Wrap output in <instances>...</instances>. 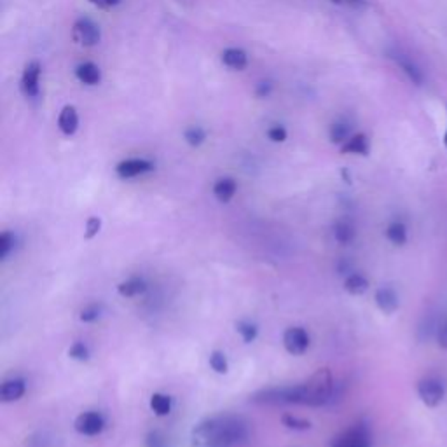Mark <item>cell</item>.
Instances as JSON below:
<instances>
[{"label":"cell","instance_id":"cell-14","mask_svg":"<svg viewBox=\"0 0 447 447\" xmlns=\"http://www.w3.org/2000/svg\"><path fill=\"white\" fill-rule=\"evenodd\" d=\"M236 191H238V184H236L235 178L224 177L219 178V180L213 184V196L217 198V201L220 203H229L236 196Z\"/></svg>","mask_w":447,"mask_h":447},{"label":"cell","instance_id":"cell-7","mask_svg":"<svg viewBox=\"0 0 447 447\" xmlns=\"http://www.w3.org/2000/svg\"><path fill=\"white\" fill-rule=\"evenodd\" d=\"M283 346L290 355H304L309 348V334L302 327H290L283 334Z\"/></svg>","mask_w":447,"mask_h":447},{"label":"cell","instance_id":"cell-21","mask_svg":"<svg viewBox=\"0 0 447 447\" xmlns=\"http://www.w3.org/2000/svg\"><path fill=\"white\" fill-rule=\"evenodd\" d=\"M345 290L352 295H362L369 290V280L360 273H350L345 278Z\"/></svg>","mask_w":447,"mask_h":447},{"label":"cell","instance_id":"cell-27","mask_svg":"<svg viewBox=\"0 0 447 447\" xmlns=\"http://www.w3.org/2000/svg\"><path fill=\"white\" fill-rule=\"evenodd\" d=\"M100 316H102V306L100 304H88L81 309V313H79V320L84 323L98 322Z\"/></svg>","mask_w":447,"mask_h":447},{"label":"cell","instance_id":"cell-24","mask_svg":"<svg viewBox=\"0 0 447 447\" xmlns=\"http://www.w3.org/2000/svg\"><path fill=\"white\" fill-rule=\"evenodd\" d=\"M236 330H238V334L242 336L243 343H246V345H250V343L256 341L257 336H259V329H257L256 323L246 322V320H242V322L236 323Z\"/></svg>","mask_w":447,"mask_h":447},{"label":"cell","instance_id":"cell-12","mask_svg":"<svg viewBox=\"0 0 447 447\" xmlns=\"http://www.w3.org/2000/svg\"><path fill=\"white\" fill-rule=\"evenodd\" d=\"M58 128L63 135L72 136L75 135L79 128V114L74 105H65L58 116Z\"/></svg>","mask_w":447,"mask_h":447},{"label":"cell","instance_id":"cell-10","mask_svg":"<svg viewBox=\"0 0 447 447\" xmlns=\"http://www.w3.org/2000/svg\"><path fill=\"white\" fill-rule=\"evenodd\" d=\"M374 299H376V306L384 313V315H393V313L400 308V299H398L397 290L391 287L377 288Z\"/></svg>","mask_w":447,"mask_h":447},{"label":"cell","instance_id":"cell-11","mask_svg":"<svg viewBox=\"0 0 447 447\" xmlns=\"http://www.w3.org/2000/svg\"><path fill=\"white\" fill-rule=\"evenodd\" d=\"M26 393V381L23 377H13L2 383L0 386V400L4 404H11V402L19 400L23 395Z\"/></svg>","mask_w":447,"mask_h":447},{"label":"cell","instance_id":"cell-32","mask_svg":"<svg viewBox=\"0 0 447 447\" xmlns=\"http://www.w3.org/2000/svg\"><path fill=\"white\" fill-rule=\"evenodd\" d=\"M100 229H102V219H100V217H89L88 222H86L84 238L86 240L95 238V236L100 233Z\"/></svg>","mask_w":447,"mask_h":447},{"label":"cell","instance_id":"cell-22","mask_svg":"<svg viewBox=\"0 0 447 447\" xmlns=\"http://www.w3.org/2000/svg\"><path fill=\"white\" fill-rule=\"evenodd\" d=\"M355 228L353 224L346 222V220H339V222L334 224V238L336 242L341 243V245H348L355 240Z\"/></svg>","mask_w":447,"mask_h":447},{"label":"cell","instance_id":"cell-15","mask_svg":"<svg viewBox=\"0 0 447 447\" xmlns=\"http://www.w3.org/2000/svg\"><path fill=\"white\" fill-rule=\"evenodd\" d=\"M75 77L82 84L96 86L102 81V72L93 61H84V63L77 65V68H75Z\"/></svg>","mask_w":447,"mask_h":447},{"label":"cell","instance_id":"cell-26","mask_svg":"<svg viewBox=\"0 0 447 447\" xmlns=\"http://www.w3.org/2000/svg\"><path fill=\"white\" fill-rule=\"evenodd\" d=\"M184 139L191 147H199L205 143L206 132L203 128H199V126H191V128H187L184 132Z\"/></svg>","mask_w":447,"mask_h":447},{"label":"cell","instance_id":"cell-23","mask_svg":"<svg viewBox=\"0 0 447 447\" xmlns=\"http://www.w3.org/2000/svg\"><path fill=\"white\" fill-rule=\"evenodd\" d=\"M150 409L159 418L168 416L171 412V398L164 393H154L150 397Z\"/></svg>","mask_w":447,"mask_h":447},{"label":"cell","instance_id":"cell-38","mask_svg":"<svg viewBox=\"0 0 447 447\" xmlns=\"http://www.w3.org/2000/svg\"><path fill=\"white\" fill-rule=\"evenodd\" d=\"M105 4H107V8L112 9V8H116V6L121 4V0H105Z\"/></svg>","mask_w":447,"mask_h":447},{"label":"cell","instance_id":"cell-37","mask_svg":"<svg viewBox=\"0 0 447 447\" xmlns=\"http://www.w3.org/2000/svg\"><path fill=\"white\" fill-rule=\"evenodd\" d=\"M89 2H91L95 8L102 9V11H109V8H107V4H105V0H89Z\"/></svg>","mask_w":447,"mask_h":447},{"label":"cell","instance_id":"cell-17","mask_svg":"<svg viewBox=\"0 0 447 447\" xmlns=\"http://www.w3.org/2000/svg\"><path fill=\"white\" fill-rule=\"evenodd\" d=\"M393 58H395V61H397L398 67L404 70V74L407 75V77L411 79L414 84H418V86L423 84V81H425V75H423V70L414 63V60H412V58L405 56V54H402V53H397Z\"/></svg>","mask_w":447,"mask_h":447},{"label":"cell","instance_id":"cell-31","mask_svg":"<svg viewBox=\"0 0 447 447\" xmlns=\"http://www.w3.org/2000/svg\"><path fill=\"white\" fill-rule=\"evenodd\" d=\"M146 447H168V440L164 433L159 432V430H152V432L147 433Z\"/></svg>","mask_w":447,"mask_h":447},{"label":"cell","instance_id":"cell-29","mask_svg":"<svg viewBox=\"0 0 447 447\" xmlns=\"http://www.w3.org/2000/svg\"><path fill=\"white\" fill-rule=\"evenodd\" d=\"M68 356L72 360H77V362H86V360H89V348L82 341H77L68 350Z\"/></svg>","mask_w":447,"mask_h":447},{"label":"cell","instance_id":"cell-16","mask_svg":"<svg viewBox=\"0 0 447 447\" xmlns=\"http://www.w3.org/2000/svg\"><path fill=\"white\" fill-rule=\"evenodd\" d=\"M370 150V143L367 135L363 133H355L352 135V139L346 140L345 143L341 146V152L343 154H356V156H367Z\"/></svg>","mask_w":447,"mask_h":447},{"label":"cell","instance_id":"cell-34","mask_svg":"<svg viewBox=\"0 0 447 447\" xmlns=\"http://www.w3.org/2000/svg\"><path fill=\"white\" fill-rule=\"evenodd\" d=\"M336 6H345V8H363L366 0H330Z\"/></svg>","mask_w":447,"mask_h":447},{"label":"cell","instance_id":"cell-6","mask_svg":"<svg viewBox=\"0 0 447 447\" xmlns=\"http://www.w3.org/2000/svg\"><path fill=\"white\" fill-rule=\"evenodd\" d=\"M105 425H107L105 418H103L100 412L88 411L77 416V419H75L74 423V428L75 432L81 433V435L96 437L105 430Z\"/></svg>","mask_w":447,"mask_h":447},{"label":"cell","instance_id":"cell-20","mask_svg":"<svg viewBox=\"0 0 447 447\" xmlns=\"http://www.w3.org/2000/svg\"><path fill=\"white\" fill-rule=\"evenodd\" d=\"M353 135V126L346 121H336L329 130V139L330 142L336 146H343L346 140L352 139Z\"/></svg>","mask_w":447,"mask_h":447},{"label":"cell","instance_id":"cell-36","mask_svg":"<svg viewBox=\"0 0 447 447\" xmlns=\"http://www.w3.org/2000/svg\"><path fill=\"white\" fill-rule=\"evenodd\" d=\"M271 89H273V86L269 84V82H260L259 86H257V96H260V98H264V96H269Z\"/></svg>","mask_w":447,"mask_h":447},{"label":"cell","instance_id":"cell-1","mask_svg":"<svg viewBox=\"0 0 447 447\" xmlns=\"http://www.w3.org/2000/svg\"><path fill=\"white\" fill-rule=\"evenodd\" d=\"M336 383L329 369H320L306 383L288 384V386H273L260 390L250 397L253 404L264 405H309L320 407L334 400Z\"/></svg>","mask_w":447,"mask_h":447},{"label":"cell","instance_id":"cell-28","mask_svg":"<svg viewBox=\"0 0 447 447\" xmlns=\"http://www.w3.org/2000/svg\"><path fill=\"white\" fill-rule=\"evenodd\" d=\"M281 421H283V425L287 426L288 430H295V432H304V430L311 428V423L306 421V419L295 418V416L292 414H285L283 418H281Z\"/></svg>","mask_w":447,"mask_h":447},{"label":"cell","instance_id":"cell-2","mask_svg":"<svg viewBox=\"0 0 447 447\" xmlns=\"http://www.w3.org/2000/svg\"><path fill=\"white\" fill-rule=\"evenodd\" d=\"M249 437V423L235 414L206 418L194 425L191 432L194 447H242Z\"/></svg>","mask_w":447,"mask_h":447},{"label":"cell","instance_id":"cell-30","mask_svg":"<svg viewBox=\"0 0 447 447\" xmlns=\"http://www.w3.org/2000/svg\"><path fill=\"white\" fill-rule=\"evenodd\" d=\"M13 249H15V236H13V233H2L0 235V259L4 260L13 252Z\"/></svg>","mask_w":447,"mask_h":447},{"label":"cell","instance_id":"cell-18","mask_svg":"<svg viewBox=\"0 0 447 447\" xmlns=\"http://www.w3.org/2000/svg\"><path fill=\"white\" fill-rule=\"evenodd\" d=\"M146 290H147V281L139 276L128 278V280L121 281V283L118 285V292L121 297H128V299L136 297V295L143 294Z\"/></svg>","mask_w":447,"mask_h":447},{"label":"cell","instance_id":"cell-8","mask_svg":"<svg viewBox=\"0 0 447 447\" xmlns=\"http://www.w3.org/2000/svg\"><path fill=\"white\" fill-rule=\"evenodd\" d=\"M152 170H154L152 161L143 159V157H130V159L121 161V163L116 166V173H118V177L125 178V180L140 177V175L150 173Z\"/></svg>","mask_w":447,"mask_h":447},{"label":"cell","instance_id":"cell-33","mask_svg":"<svg viewBox=\"0 0 447 447\" xmlns=\"http://www.w3.org/2000/svg\"><path fill=\"white\" fill-rule=\"evenodd\" d=\"M288 133L283 126H273V128L267 130V139L274 143H283L287 140Z\"/></svg>","mask_w":447,"mask_h":447},{"label":"cell","instance_id":"cell-39","mask_svg":"<svg viewBox=\"0 0 447 447\" xmlns=\"http://www.w3.org/2000/svg\"><path fill=\"white\" fill-rule=\"evenodd\" d=\"M444 142H446V147H447V130H446V139H444Z\"/></svg>","mask_w":447,"mask_h":447},{"label":"cell","instance_id":"cell-13","mask_svg":"<svg viewBox=\"0 0 447 447\" xmlns=\"http://www.w3.org/2000/svg\"><path fill=\"white\" fill-rule=\"evenodd\" d=\"M220 60L231 70H245L249 65V54L242 49V47H228L220 54Z\"/></svg>","mask_w":447,"mask_h":447},{"label":"cell","instance_id":"cell-5","mask_svg":"<svg viewBox=\"0 0 447 447\" xmlns=\"http://www.w3.org/2000/svg\"><path fill=\"white\" fill-rule=\"evenodd\" d=\"M72 39L84 47H95L102 40V30L93 19L79 18L72 29Z\"/></svg>","mask_w":447,"mask_h":447},{"label":"cell","instance_id":"cell-25","mask_svg":"<svg viewBox=\"0 0 447 447\" xmlns=\"http://www.w3.org/2000/svg\"><path fill=\"white\" fill-rule=\"evenodd\" d=\"M208 362H210V367H212L217 374H228L229 362H228V356H226V353L224 352L215 350V352L210 353Z\"/></svg>","mask_w":447,"mask_h":447},{"label":"cell","instance_id":"cell-3","mask_svg":"<svg viewBox=\"0 0 447 447\" xmlns=\"http://www.w3.org/2000/svg\"><path fill=\"white\" fill-rule=\"evenodd\" d=\"M416 391H418L419 400H421L426 407L435 409L444 402V397H446V384L442 383L440 377L426 376L418 381Z\"/></svg>","mask_w":447,"mask_h":447},{"label":"cell","instance_id":"cell-9","mask_svg":"<svg viewBox=\"0 0 447 447\" xmlns=\"http://www.w3.org/2000/svg\"><path fill=\"white\" fill-rule=\"evenodd\" d=\"M40 74H42V67L37 60L29 61L25 65V70L22 75V93L26 98H36L39 95Z\"/></svg>","mask_w":447,"mask_h":447},{"label":"cell","instance_id":"cell-35","mask_svg":"<svg viewBox=\"0 0 447 447\" xmlns=\"http://www.w3.org/2000/svg\"><path fill=\"white\" fill-rule=\"evenodd\" d=\"M439 346L440 348L447 350V323H444L439 329Z\"/></svg>","mask_w":447,"mask_h":447},{"label":"cell","instance_id":"cell-19","mask_svg":"<svg viewBox=\"0 0 447 447\" xmlns=\"http://www.w3.org/2000/svg\"><path fill=\"white\" fill-rule=\"evenodd\" d=\"M384 235H386L388 242L393 243L395 246H404L409 238L407 228H405V224L400 222V220H393L391 224H388Z\"/></svg>","mask_w":447,"mask_h":447},{"label":"cell","instance_id":"cell-4","mask_svg":"<svg viewBox=\"0 0 447 447\" xmlns=\"http://www.w3.org/2000/svg\"><path fill=\"white\" fill-rule=\"evenodd\" d=\"M330 447H372V437H370L369 426L355 425L346 432L334 437Z\"/></svg>","mask_w":447,"mask_h":447}]
</instances>
